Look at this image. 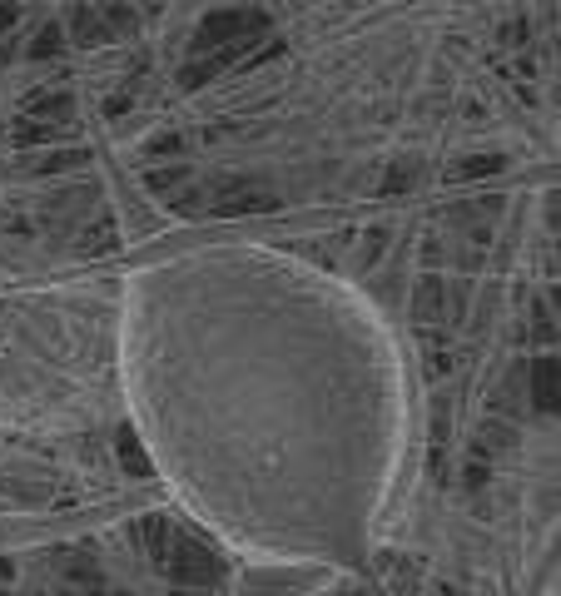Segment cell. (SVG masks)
Returning a JSON list of instances; mask_svg holds the SVG:
<instances>
[{"instance_id":"6da1fadb","label":"cell","mask_w":561,"mask_h":596,"mask_svg":"<svg viewBox=\"0 0 561 596\" xmlns=\"http://www.w3.org/2000/svg\"><path fill=\"white\" fill-rule=\"evenodd\" d=\"M140 542H144V552H149V562H154L179 592H184V587H189V592H194V587H214V582L224 577L219 552H214L204 537L174 527L169 517H144Z\"/></svg>"},{"instance_id":"7a4b0ae2","label":"cell","mask_w":561,"mask_h":596,"mask_svg":"<svg viewBox=\"0 0 561 596\" xmlns=\"http://www.w3.org/2000/svg\"><path fill=\"white\" fill-rule=\"evenodd\" d=\"M174 214H219V219H239V214H274L279 209V194L249 174H234V179H214V184H199V189H184L169 199Z\"/></svg>"},{"instance_id":"3957f363","label":"cell","mask_w":561,"mask_h":596,"mask_svg":"<svg viewBox=\"0 0 561 596\" xmlns=\"http://www.w3.org/2000/svg\"><path fill=\"white\" fill-rule=\"evenodd\" d=\"M269 30V15L264 10H214V15H204L199 20V30H194V55H209V50H224V45H234V40H259Z\"/></svg>"},{"instance_id":"277c9868","label":"cell","mask_w":561,"mask_h":596,"mask_svg":"<svg viewBox=\"0 0 561 596\" xmlns=\"http://www.w3.org/2000/svg\"><path fill=\"white\" fill-rule=\"evenodd\" d=\"M413 318L422 323V333L452 328L462 318V289L442 274H422L418 289H413Z\"/></svg>"},{"instance_id":"5b68a950","label":"cell","mask_w":561,"mask_h":596,"mask_svg":"<svg viewBox=\"0 0 561 596\" xmlns=\"http://www.w3.org/2000/svg\"><path fill=\"white\" fill-rule=\"evenodd\" d=\"M70 40H75V45H85V50H95V45L115 40V35H110L105 10H100V5H90V0H80V5H75V15H70Z\"/></svg>"},{"instance_id":"8992f818","label":"cell","mask_w":561,"mask_h":596,"mask_svg":"<svg viewBox=\"0 0 561 596\" xmlns=\"http://www.w3.org/2000/svg\"><path fill=\"white\" fill-rule=\"evenodd\" d=\"M527 378H532V408L537 413H552L557 408V358L552 353H537Z\"/></svg>"},{"instance_id":"52a82bcc","label":"cell","mask_w":561,"mask_h":596,"mask_svg":"<svg viewBox=\"0 0 561 596\" xmlns=\"http://www.w3.org/2000/svg\"><path fill=\"white\" fill-rule=\"evenodd\" d=\"M70 115H75V100L70 95H40L25 110V120H45V125H70Z\"/></svg>"},{"instance_id":"ba28073f","label":"cell","mask_w":561,"mask_h":596,"mask_svg":"<svg viewBox=\"0 0 561 596\" xmlns=\"http://www.w3.org/2000/svg\"><path fill=\"white\" fill-rule=\"evenodd\" d=\"M502 154H477V159H462V164H452L447 169V179L452 184H462V179H487V174H502Z\"/></svg>"},{"instance_id":"9c48e42d","label":"cell","mask_w":561,"mask_h":596,"mask_svg":"<svg viewBox=\"0 0 561 596\" xmlns=\"http://www.w3.org/2000/svg\"><path fill=\"white\" fill-rule=\"evenodd\" d=\"M115 452H120V462L130 467V477H149V457H144L135 428H120V433H115Z\"/></svg>"},{"instance_id":"30bf717a","label":"cell","mask_w":561,"mask_h":596,"mask_svg":"<svg viewBox=\"0 0 561 596\" xmlns=\"http://www.w3.org/2000/svg\"><path fill=\"white\" fill-rule=\"evenodd\" d=\"M90 154L85 149H55V154H45V159H30L25 169L30 174H65V169H80Z\"/></svg>"},{"instance_id":"8fae6325","label":"cell","mask_w":561,"mask_h":596,"mask_svg":"<svg viewBox=\"0 0 561 596\" xmlns=\"http://www.w3.org/2000/svg\"><path fill=\"white\" fill-rule=\"evenodd\" d=\"M189 179V159H179V164H164V169H149L144 174V189H154V194H169L174 184H184Z\"/></svg>"},{"instance_id":"7c38bea8","label":"cell","mask_w":561,"mask_h":596,"mask_svg":"<svg viewBox=\"0 0 561 596\" xmlns=\"http://www.w3.org/2000/svg\"><path fill=\"white\" fill-rule=\"evenodd\" d=\"M65 50V30L60 25H45L40 35H35V45H30V60H55Z\"/></svg>"},{"instance_id":"4fadbf2b","label":"cell","mask_w":561,"mask_h":596,"mask_svg":"<svg viewBox=\"0 0 561 596\" xmlns=\"http://www.w3.org/2000/svg\"><path fill=\"white\" fill-rule=\"evenodd\" d=\"M50 135H60V125H45V120H20L15 130H10V140L25 149V145H40V140H50Z\"/></svg>"},{"instance_id":"5bb4252c","label":"cell","mask_w":561,"mask_h":596,"mask_svg":"<svg viewBox=\"0 0 561 596\" xmlns=\"http://www.w3.org/2000/svg\"><path fill=\"white\" fill-rule=\"evenodd\" d=\"M422 348H427V373H432V378H442V373L452 368V348H447L437 333H427V338H422Z\"/></svg>"},{"instance_id":"9a60e30c","label":"cell","mask_w":561,"mask_h":596,"mask_svg":"<svg viewBox=\"0 0 561 596\" xmlns=\"http://www.w3.org/2000/svg\"><path fill=\"white\" fill-rule=\"evenodd\" d=\"M413 174H418V164H413V159H403V164H398V169L383 179V194H403V189L413 184Z\"/></svg>"},{"instance_id":"2e32d148","label":"cell","mask_w":561,"mask_h":596,"mask_svg":"<svg viewBox=\"0 0 561 596\" xmlns=\"http://www.w3.org/2000/svg\"><path fill=\"white\" fill-rule=\"evenodd\" d=\"M100 249H115V224H95L85 234V254H100Z\"/></svg>"},{"instance_id":"e0dca14e","label":"cell","mask_w":561,"mask_h":596,"mask_svg":"<svg viewBox=\"0 0 561 596\" xmlns=\"http://www.w3.org/2000/svg\"><path fill=\"white\" fill-rule=\"evenodd\" d=\"M383 244H388V234H383V229H373V234H368V244H363V254H358V269H368V264L378 259V249H383Z\"/></svg>"},{"instance_id":"ac0fdd59","label":"cell","mask_w":561,"mask_h":596,"mask_svg":"<svg viewBox=\"0 0 561 596\" xmlns=\"http://www.w3.org/2000/svg\"><path fill=\"white\" fill-rule=\"evenodd\" d=\"M522 35H527V25H522V20L502 25V45H512V50H517V45H522Z\"/></svg>"},{"instance_id":"d6986e66","label":"cell","mask_w":561,"mask_h":596,"mask_svg":"<svg viewBox=\"0 0 561 596\" xmlns=\"http://www.w3.org/2000/svg\"><path fill=\"white\" fill-rule=\"evenodd\" d=\"M174 149H179V140H174V135H159V140L149 145V154H174Z\"/></svg>"},{"instance_id":"ffe728a7","label":"cell","mask_w":561,"mask_h":596,"mask_svg":"<svg viewBox=\"0 0 561 596\" xmlns=\"http://www.w3.org/2000/svg\"><path fill=\"white\" fill-rule=\"evenodd\" d=\"M10 25H15V5H10V0H0V35H5Z\"/></svg>"},{"instance_id":"44dd1931","label":"cell","mask_w":561,"mask_h":596,"mask_svg":"<svg viewBox=\"0 0 561 596\" xmlns=\"http://www.w3.org/2000/svg\"><path fill=\"white\" fill-rule=\"evenodd\" d=\"M65 596H100V587H70Z\"/></svg>"},{"instance_id":"7402d4cb","label":"cell","mask_w":561,"mask_h":596,"mask_svg":"<svg viewBox=\"0 0 561 596\" xmlns=\"http://www.w3.org/2000/svg\"><path fill=\"white\" fill-rule=\"evenodd\" d=\"M437 596H457V592H452V587H442V592H437Z\"/></svg>"},{"instance_id":"603a6c76","label":"cell","mask_w":561,"mask_h":596,"mask_svg":"<svg viewBox=\"0 0 561 596\" xmlns=\"http://www.w3.org/2000/svg\"><path fill=\"white\" fill-rule=\"evenodd\" d=\"M90 5H110V0H90Z\"/></svg>"},{"instance_id":"cb8c5ba5","label":"cell","mask_w":561,"mask_h":596,"mask_svg":"<svg viewBox=\"0 0 561 596\" xmlns=\"http://www.w3.org/2000/svg\"><path fill=\"white\" fill-rule=\"evenodd\" d=\"M343 596H368V592H343Z\"/></svg>"},{"instance_id":"d4e9b609","label":"cell","mask_w":561,"mask_h":596,"mask_svg":"<svg viewBox=\"0 0 561 596\" xmlns=\"http://www.w3.org/2000/svg\"><path fill=\"white\" fill-rule=\"evenodd\" d=\"M149 5H164V0H149Z\"/></svg>"}]
</instances>
